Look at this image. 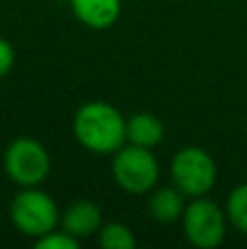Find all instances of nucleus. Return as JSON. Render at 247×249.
Segmentation results:
<instances>
[{
  "label": "nucleus",
  "mask_w": 247,
  "mask_h": 249,
  "mask_svg": "<svg viewBox=\"0 0 247 249\" xmlns=\"http://www.w3.org/2000/svg\"><path fill=\"white\" fill-rule=\"evenodd\" d=\"M13 64H16V51H13L9 39L0 37V79L11 72Z\"/></svg>",
  "instance_id": "4468645a"
},
{
  "label": "nucleus",
  "mask_w": 247,
  "mask_h": 249,
  "mask_svg": "<svg viewBox=\"0 0 247 249\" xmlns=\"http://www.w3.org/2000/svg\"><path fill=\"white\" fill-rule=\"evenodd\" d=\"M147 210L149 216L158 223H177L182 221V214L186 210V195L175 186H162V188L156 186L149 193Z\"/></svg>",
  "instance_id": "1a4fd4ad"
},
{
  "label": "nucleus",
  "mask_w": 247,
  "mask_h": 249,
  "mask_svg": "<svg viewBox=\"0 0 247 249\" xmlns=\"http://www.w3.org/2000/svg\"><path fill=\"white\" fill-rule=\"evenodd\" d=\"M72 133L90 153L114 155L123 144H127V118L112 103L88 101L74 112Z\"/></svg>",
  "instance_id": "f257e3e1"
},
{
  "label": "nucleus",
  "mask_w": 247,
  "mask_h": 249,
  "mask_svg": "<svg viewBox=\"0 0 247 249\" xmlns=\"http://www.w3.org/2000/svg\"><path fill=\"white\" fill-rule=\"evenodd\" d=\"M171 181L186 197H206L217 184V162L206 149L195 144L182 146L171 158L169 164Z\"/></svg>",
  "instance_id": "39448f33"
},
{
  "label": "nucleus",
  "mask_w": 247,
  "mask_h": 249,
  "mask_svg": "<svg viewBox=\"0 0 247 249\" xmlns=\"http://www.w3.org/2000/svg\"><path fill=\"white\" fill-rule=\"evenodd\" d=\"M9 219L22 236H29L35 241V238L57 230L61 212L55 199L46 190H42L39 186H29V188H20V193L13 195L11 203H9Z\"/></svg>",
  "instance_id": "f03ea898"
},
{
  "label": "nucleus",
  "mask_w": 247,
  "mask_h": 249,
  "mask_svg": "<svg viewBox=\"0 0 247 249\" xmlns=\"http://www.w3.org/2000/svg\"><path fill=\"white\" fill-rule=\"evenodd\" d=\"M226 208L208 197H193L182 214V232L186 241L197 249H214L226 241L228 234Z\"/></svg>",
  "instance_id": "423d86ee"
},
{
  "label": "nucleus",
  "mask_w": 247,
  "mask_h": 249,
  "mask_svg": "<svg viewBox=\"0 0 247 249\" xmlns=\"http://www.w3.org/2000/svg\"><path fill=\"white\" fill-rule=\"evenodd\" d=\"M2 168L7 177L20 188L42 186L51 175V153L39 140L31 136L13 138L2 155Z\"/></svg>",
  "instance_id": "7ed1b4c3"
},
{
  "label": "nucleus",
  "mask_w": 247,
  "mask_h": 249,
  "mask_svg": "<svg viewBox=\"0 0 247 249\" xmlns=\"http://www.w3.org/2000/svg\"><path fill=\"white\" fill-rule=\"evenodd\" d=\"M112 177L127 195H149L160 179V164L153 149L138 144H123L112 158Z\"/></svg>",
  "instance_id": "20e7f679"
},
{
  "label": "nucleus",
  "mask_w": 247,
  "mask_h": 249,
  "mask_svg": "<svg viewBox=\"0 0 247 249\" xmlns=\"http://www.w3.org/2000/svg\"><path fill=\"white\" fill-rule=\"evenodd\" d=\"M226 214L232 228L247 236V181L232 188V193L228 195Z\"/></svg>",
  "instance_id": "f8f14e48"
},
{
  "label": "nucleus",
  "mask_w": 247,
  "mask_h": 249,
  "mask_svg": "<svg viewBox=\"0 0 247 249\" xmlns=\"http://www.w3.org/2000/svg\"><path fill=\"white\" fill-rule=\"evenodd\" d=\"M72 16L83 26L94 31H105L118 22L123 13L121 0H68Z\"/></svg>",
  "instance_id": "6e6552de"
},
{
  "label": "nucleus",
  "mask_w": 247,
  "mask_h": 249,
  "mask_svg": "<svg viewBox=\"0 0 247 249\" xmlns=\"http://www.w3.org/2000/svg\"><path fill=\"white\" fill-rule=\"evenodd\" d=\"M164 140V123L149 112H138L127 118V142L144 149H156Z\"/></svg>",
  "instance_id": "9d476101"
},
{
  "label": "nucleus",
  "mask_w": 247,
  "mask_h": 249,
  "mask_svg": "<svg viewBox=\"0 0 247 249\" xmlns=\"http://www.w3.org/2000/svg\"><path fill=\"white\" fill-rule=\"evenodd\" d=\"M96 241L103 249H134L136 247V236L131 228L125 223H103L96 234Z\"/></svg>",
  "instance_id": "9b49d317"
},
{
  "label": "nucleus",
  "mask_w": 247,
  "mask_h": 249,
  "mask_svg": "<svg viewBox=\"0 0 247 249\" xmlns=\"http://www.w3.org/2000/svg\"><path fill=\"white\" fill-rule=\"evenodd\" d=\"M103 225V212L90 199H77L72 201L64 212H61L59 228L72 234L74 238L83 241V238L96 236Z\"/></svg>",
  "instance_id": "0eeeda50"
},
{
  "label": "nucleus",
  "mask_w": 247,
  "mask_h": 249,
  "mask_svg": "<svg viewBox=\"0 0 247 249\" xmlns=\"http://www.w3.org/2000/svg\"><path fill=\"white\" fill-rule=\"evenodd\" d=\"M79 245H81V241L68 234L66 230H53V232L35 238L37 249H79Z\"/></svg>",
  "instance_id": "ddd939ff"
}]
</instances>
